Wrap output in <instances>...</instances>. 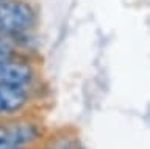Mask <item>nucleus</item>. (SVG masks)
Returning <instances> with one entry per match:
<instances>
[{
    "label": "nucleus",
    "instance_id": "nucleus-1",
    "mask_svg": "<svg viewBox=\"0 0 150 149\" xmlns=\"http://www.w3.org/2000/svg\"><path fill=\"white\" fill-rule=\"evenodd\" d=\"M36 13L23 0H0V35H19L30 30Z\"/></svg>",
    "mask_w": 150,
    "mask_h": 149
},
{
    "label": "nucleus",
    "instance_id": "nucleus-2",
    "mask_svg": "<svg viewBox=\"0 0 150 149\" xmlns=\"http://www.w3.org/2000/svg\"><path fill=\"white\" fill-rule=\"evenodd\" d=\"M41 135L36 124L31 123H6L0 124V149H21Z\"/></svg>",
    "mask_w": 150,
    "mask_h": 149
},
{
    "label": "nucleus",
    "instance_id": "nucleus-3",
    "mask_svg": "<svg viewBox=\"0 0 150 149\" xmlns=\"http://www.w3.org/2000/svg\"><path fill=\"white\" fill-rule=\"evenodd\" d=\"M33 80V69L19 60L0 57V85L28 86Z\"/></svg>",
    "mask_w": 150,
    "mask_h": 149
},
{
    "label": "nucleus",
    "instance_id": "nucleus-4",
    "mask_svg": "<svg viewBox=\"0 0 150 149\" xmlns=\"http://www.w3.org/2000/svg\"><path fill=\"white\" fill-rule=\"evenodd\" d=\"M28 102L27 86L0 85V115H11L22 110Z\"/></svg>",
    "mask_w": 150,
    "mask_h": 149
},
{
    "label": "nucleus",
    "instance_id": "nucleus-5",
    "mask_svg": "<svg viewBox=\"0 0 150 149\" xmlns=\"http://www.w3.org/2000/svg\"><path fill=\"white\" fill-rule=\"evenodd\" d=\"M49 149H74V148L69 141H64V143H56L53 146H50Z\"/></svg>",
    "mask_w": 150,
    "mask_h": 149
}]
</instances>
